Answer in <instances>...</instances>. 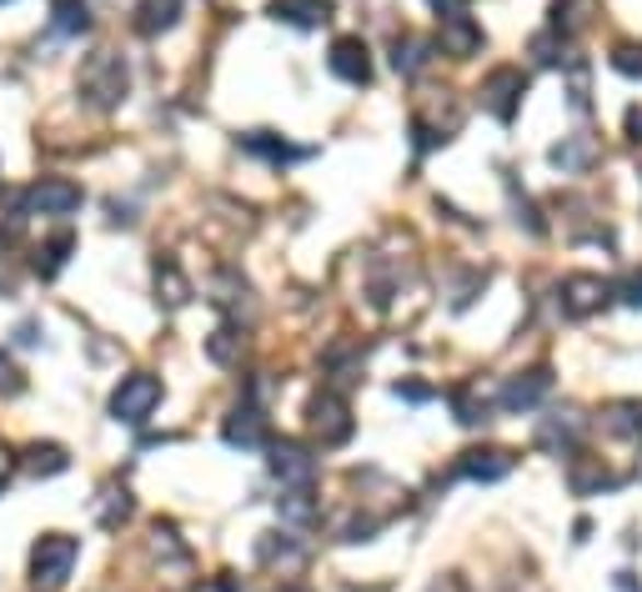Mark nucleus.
<instances>
[{
  "label": "nucleus",
  "instance_id": "1",
  "mask_svg": "<svg viewBox=\"0 0 642 592\" xmlns=\"http://www.w3.org/2000/svg\"><path fill=\"white\" fill-rule=\"evenodd\" d=\"M126 91H131V71H126V60L116 50H95L81 66V95L95 111H116L126 101Z\"/></svg>",
  "mask_w": 642,
  "mask_h": 592
},
{
  "label": "nucleus",
  "instance_id": "2",
  "mask_svg": "<svg viewBox=\"0 0 642 592\" xmlns=\"http://www.w3.org/2000/svg\"><path fill=\"white\" fill-rule=\"evenodd\" d=\"M76 562H81V543H76L71 533H46L31 547V582H36L41 592H56L71 582Z\"/></svg>",
  "mask_w": 642,
  "mask_h": 592
},
{
  "label": "nucleus",
  "instance_id": "3",
  "mask_svg": "<svg viewBox=\"0 0 642 592\" xmlns=\"http://www.w3.org/2000/svg\"><path fill=\"white\" fill-rule=\"evenodd\" d=\"M156 407H161V377H151V372H131V377H121V387L111 391V417L116 422L141 426Z\"/></svg>",
  "mask_w": 642,
  "mask_h": 592
},
{
  "label": "nucleus",
  "instance_id": "4",
  "mask_svg": "<svg viewBox=\"0 0 642 592\" xmlns=\"http://www.w3.org/2000/svg\"><path fill=\"white\" fill-rule=\"evenodd\" d=\"M85 202V191L76 186V181H66V177H41V181H31V186H25V196L15 206H21V212H31V216H71L76 206Z\"/></svg>",
  "mask_w": 642,
  "mask_h": 592
},
{
  "label": "nucleus",
  "instance_id": "5",
  "mask_svg": "<svg viewBox=\"0 0 642 592\" xmlns=\"http://www.w3.org/2000/svg\"><path fill=\"white\" fill-rule=\"evenodd\" d=\"M607 296H612V286H607L603 276H593V272H572V276H562V286H558V301H562V311H568L572 321L603 311Z\"/></svg>",
  "mask_w": 642,
  "mask_h": 592
},
{
  "label": "nucleus",
  "instance_id": "6",
  "mask_svg": "<svg viewBox=\"0 0 642 592\" xmlns=\"http://www.w3.org/2000/svg\"><path fill=\"white\" fill-rule=\"evenodd\" d=\"M477 95H482V106H488L497 121H512L517 106H523V95H527V76L517 71V66H497V71L482 81Z\"/></svg>",
  "mask_w": 642,
  "mask_h": 592
},
{
  "label": "nucleus",
  "instance_id": "7",
  "mask_svg": "<svg viewBox=\"0 0 642 592\" xmlns=\"http://www.w3.org/2000/svg\"><path fill=\"white\" fill-rule=\"evenodd\" d=\"M352 407L336 397V391H321L317 402H311V432H317L321 447H342L346 437H352Z\"/></svg>",
  "mask_w": 642,
  "mask_h": 592
},
{
  "label": "nucleus",
  "instance_id": "8",
  "mask_svg": "<svg viewBox=\"0 0 642 592\" xmlns=\"http://www.w3.org/2000/svg\"><path fill=\"white\" fill-rule=\"evenodd\" d=\"M326 66H332V76H342L346 86H367L371 81V50L362 36H342L332 41V56H326Z\"/></svg>",
  "mask_w": 642,
  "mask_h": 592
},
{
  "label": "nucleus",
  "instance_id": "9",
  "mask_svg": "<svg viewBox=\"0 0 642 592\" xmlns=\"http://www.w3.org/2000/svg\"><path fill=\"white\" fill-rule=\"evenodd\" d=\"M272 477L282 487H311V477H317V457H311L301 442H276L272 447Z\"/></svg>",
  "mask_w": 642,
  "mask_h": 592
},
{
  "label": "nucleus",
  "instance_id": "10",
  "mask_svg": "<svg viewBox=\"0 0 642 592\" xmlns=\"http://www.w3.org/2000/svg\"><path fill=\"white\" fill-rule=\"evenodd\" d=\"M548 391H552V372L548 367H532V372H517V377L502 387L497 402L507 407V412H532V407L542 402Z\"/></svg>",
  "mask_w": 642,
  "mask_h": 592
},
{
  "label": "nucleus",
  "instance_id": "11",
  "mask_svg": "<svg viewBox=\"0 0 642 592\" xmlns=\"http://www.w3.org/2000/svg\"><path fill=\"white\" fill-rule=\"evenodd\" d=\"M568 487L577 492V498H593V492H603V487H618V477L607 473L603 463H593L587 452H572V467H568Z\"/></svg>",
  "mask_w": 642,
  "mask_h": 592
},
{
  "label": "nucleus",
  "instance_id": "12",
  "mask_svg": "<svg viewBox=\"0 0 642 592\" xmlns=\"http://www.w3.org/2000/svg\"><path fill=\"white\" fill-rule=\"evenodd\" d=\"M512 467H517V457L502 447H488V452H467L462 463H457V473L462 477H477V482H497V477H507Z\"/></svg>",
  "mask_w": 642,
  "mask_h": 592
},
{
  "label": "nucleus",
  "instance_id": "13",
  "mask_svg": "<svg viewBox=\"0 0 642 592\" xmlns=\"http://www.w3.org/2000/svg\"><path fill=\"white\" fill-rule=\"evenodd\" d=\"M272 15L286 25H297V31H317V25L332 15V0H276Z\"/></svg>",
  "mask_w": 642,
  "mask_h": 592
},
{
  "label": "nucleus",
  "instance_id": "14",
  "mask_svg": "<svg viewBox=\"0 0 642 592\" xmlns=\"http://www.w3.org/2000/svg\"><path fill=\"white\" fill-rule=\"evenodd\" d=\"M442 46L452 50L457 60H467L472 50H482V25L472 15H452V21H442Z\"/></svg>",
  "mask_w": 642,
  "mask_h": 592
},
{
  "label": "nucleus",
  "instance_id": "15",
  "mask_svg": "<svg viewBox=\"0 0 642 592\" xmlns=\"http://www.w3.org/2000/svg\"><path fill=\"white\" fill-rule=\"evenodd\" d=\"M583 437V412L577 407H568V412H552V422L537 432V442L552 452H572V442Z\"/></svg>",
  "mask_w": 642,
  "mask_h": 592
},
{
  "label": "nucleus",
  "instance_id": "16",
  "mask_svg": "<svg viewBox=\"0 0 642 592\" xmlns=\"http://www.w3.org/2000/svg\"><path fill=\"white\" fill-rule=\"evenodd\" d=\"M21 467L31 477H56V473H66V467H71V457H66V447H60V442H31V447H25V457H21Z\"/></svg>",
  "mask_w": 642,
  "mask_h": 592
},
{
  "label": "nucleus",
  "instance_id": "17",
  "mask_svg": "<svg viewBox=\"0 0 642 592\" xmlns=\"http://www.w3.org/2000/svg\"><path fill=\"white\" fill-rule=\"evenodd\" d=\"M227 442L231 447H262L266 442V426H262V412L256 407H237L227 422Z\"/></svg>",
  "mask_w": 642,
  "mask_h": 592
},
{
  "label": "nucleus",
  "instance_id": "18",
  "mask_svg": "<svg viewBox=\"0 0 642 592\" xmlns=\"http://www.w3.org/2000/svg\"><path fill=\"white\" fill-rule=\"evenodd\" d=\"M71 251H76V237L71 231H56V237L50 241H41L36 247V276H60V266H66V261H71Z\"/></svg>",
  "mask_w": 642,
  "mask_h": 592
},
{
  "label": "nucleus",
  "instance_id": "19",
  "mask_svg": "<svg viewBox=\"0 0 642 592\" xmlns=\"http://www.w3.org/2000/svg\"><path fill=\"white\" fill-rule=\"evenodd\" d=\"M597 161V141L593 136H568L562 146H552V167L558 171H583Z\"/></svg>",
  "mask_w": 642,
  "mask_h": 592
},
{
  "label": "nucleus",
  "instance_id": "20",
  "mask_svg": "<svg viewBox=\"0 0 642 592\" xmlns=\"http://www.w3.org/2000/svg\"><path fill=\"white\" fill-rule=\"evenodd\" d=\"M427 60H432V41H422V36H397L392 41V66L402 76H416Z\"/></svg>",
  "mask_w": 642,
  "mask_h": 592
},
{
  "label": "nucleus",
  "instance_id": "21",
  "mask_svg": "<svg viewBox=\"0 0 642 592\" xmlns=\"http://www.w3.org/2000/svg\"><path fill=\"white\" fill-rule=\"evenodd\" d=\"M241 146H247V151H256V156H266V161H301V146H286L282 136H272V130H247V136H241Z\"/></svg>",
  "mask_w": 642,
  "mask_h": 592
},
{
  "label": "nucleus",
  "instance_id": "22",
  "mask_svg": "<svg viewBox=\"0 0 642 592\" xmlns=\"http://www.w3.org/2000/svg\"><path fill=\"white\" fill-rule=\"evenodd\" d=\"M603 426L618 432V437H642V402H607Z\"/></svg>",
  "mask_w": 642,
  "mask_h": 592
},
{
  "label": "nucleus",
  "instance_id": "23",
  "mask_svg": "<svg viewBox=\"0 0 642 592\" xmlns=\"http://www.w3.org/2000/svg\"><path fill=\"white\" fill-rule=\"evenodd\" d=\"M156 292H161V301H167V307H186L191 286H186V276L176 272V261H171V257L156 261Z\"/></svg>",
  "mask_w": 642,
  "mask_h": 592
},
{
  "label": "nucleus",
  "instance_id": "24",
  "mask_svg": "<svg viewBox=\"0 0 642 592\" xmlns=\"http://www.w3.org/2000/svg\"><path fill=\"white\" fill-rule=\"evenodd\" d=\"M181 15V0H141V11H136V25H141L146 36H156V31H171Z\"/></svg>",
  "mask_w": 642,
  "mask_h": 592
},
{
  "label": "nucleus",
  "instance_id": "25",
  "mask_svg": "<svg viewBox=\"0 0 642 592\" xmlns=\"http://www.w3.org/2000/svg\"><path fill=\"white\" fill-rule=\"evenodd\" d=\"M50 15H56L60 36H81V31H91V5H85V0H50Z\"/></svg>",
  "mask_w": 642,
  "mask_h": 592
},
{
  "label": "nucleus",
  "instance_id": "26",
  "mask_svg": "<svg viewBox=\"0 0 642 592\" xmlns=\"http://www.w3.org/2000/svg\"><path fill=\"white\" fill-rule=\"evenodd\" d=\"M597 0H558V15H552V31H562V36H572V31H583L587 21H593Z\"/></svg>",
  "mask_w": 642,
  "mask_h": 592
},
{
  "label": "nucleus",
  "instance_id": "27",
  "mask_svg": "<svg viewBox=\"0 0 642 592\" xmlns=\"http://www.w3.org/2000/svg\"><path fill=\"white\" fill-rule=\"evenodd\" d=\"M206 352H211V362H221V367H237L241 352H247V337H241L237 327H221V332L206 342Z\"/></svg>",
  "mask_w": 642,
  "mask_h": 592
},
{
  "label": "nucleus",
  "instance_id": "28",
  "mask_svg": "<svg viewBox=\"0 0 642 592\" xmlns=\"http://www.w3.org/2000/svg\"><path fill=\"white\" fill-rule=\"evenodd\" d=\"M101 492H106V508H101V527H121V522L131 517V492H126V487L121 482H106L101 487Z\"/></svg>",
  "mask_w": 642,
  "mask_h": 592
},
{
  "label": "nucleus",
  "instance_id": "29",
  "mask_svg": "<svg viewBox=\"0 0 642 592\" xmlns=\"http://www.w3.org/2000/svg\"><path fill=\"white\" fill-rule=\"evenodd\" d=\"M452 412H457V422H462V426H482V422H488V402H477L472 387H457L452 391Z\"/></svg>",
  "mask_w": 642,
  "mask_h": 592
},
{
  "label": "nucleus",
  "instance_id": "30",
  "mask_svg": "<svg viewBox=\"0 0 642 592\" xmlns=\"http://www.w3.org/2000/svg\"><path fill=\"white\" fill-rule=\"evenodd\" d=\"M612 71L642 81V46H638V41H622V46H612Z\"/></svg>",
  "mask_w": 642,
  "mask_h": 592
},
{
  "label": "nucleus",
  "instance_id": "31",
  "mask_svg": "<svg viewBox=\"0 0 642 592\" xmlns=\"http://www.w3.org/2000/svg\"><path fill=\"white\" fill-rule=\"evenodd\" d=\"M256 557H262V562H301V547L297 543H276V533H266L262 543H256Z\"/></svg>",
  "mask_w": 642,
  "mask_h": 592
},
{
  "label": "nucleus",
  "instance_id": "32",
  "mask_svg": "<svg viewBox=\"0 0 642 592\" xmlns=\"http://www.w3.org/2000/svg\"><path fill=\"white\" fill-rule=\"evenodd\" d=\"M282 512H286L291 522H307L311 512H317V508H311V492H307V487H291V492L282 498Z\"/></svg>",
  "mask_w": 642,
  "mask_h": 592
},
{
  "label": "nucleus",
  "instance_id": "33",
  "mask_svg": "<svg viewBox=\"0 0 642 592\" xmlns=\"http://www.w3.org/2000/svg\"><path fill=\"white\" fill-rule=\"evenodd\" d=\"M25 382H21V372H15V362L11 356H0V397H15Z\"/></svg>",
  "mask_w": 642,
  "mask_h": 592
},
{
  "label": "nucleus",
  "instance_id": "34",
  "mask_svg": "<svg viewBox=\"0 0 642 592\" xmlns=\"http://www.w3.org/2000/svg\"><path fill=\"white\" fill-rule=\"evenodd\" d=\"M0 292L5 296L15 292V257H11V247H5V237H0Z\"/></svg>",
  "mask_w": 642,
  "mask_h": 592
},
{
  "label": "nucleus",
  "instance_id": "35",
  "mask_svg": "<svg viewBox=\"0 0 642 592\" xmlns=\"http://www.w3.org/2000/svg\"><path fill=\"white\" fill-rule=\"evenodd\" d=\"M618 296H622V301H628V307H642V272H632L628 282L618 286Z\"/></svg>",
  "mask_w": 642,
  "mask_h": 592
},
{
  "label": "nucleus",
  "instance_id": "36",
  "mask_svg": "<svg viewBox=\"0 0 642 592\" xmlns=\"http://www.w3.org/2000/svg\"><path fill=\"white\" fill-rule=\"evenodd\" d=\"M467 5H472V0H432V11H437V21H452V15H467Z\"/></svg>",
  "mask_w": 642,
  "mask_h": 592
},
{
  "label": "nucleus",
  "instance_id": "37",
  "mask_svg": "<svg viewBox=\"0 0 642 592\" xmlns=\"http://www.w3.org/2000/svg\"><path fill=\"white\" fill-rule=\"evenodd\" d=\"M628 136H632V141H642V106L628 111Z\"/></svg>",
  "mask_w": 642,
  "mask_h": 592
},
{
  "label": "nucleus",
  "instance_id": "38",
  "mask_svg": "<svg viewBox=\"0 0 642 592\" xmlns=\"http://www.w3.org/2000/svg\"><path fill=\"white\" fill-rule=\"evenodd\" d=\"M612 588H618V592H642L638 582H632V572H618V578H612Z\"/></svg>",
  "mask_w": 642,
  "mask_h": 592
},
{
  "label": "nucleus",
  "instance_id": "39",
  "mask_svg": "<svg viewBox=\"0 0 642 592\" xmlns=\"http://www.w3.org/2000/svg\"><path fill=\"white\" fill-rule=\"evenodd\" d=\"M11 463H15V457H11V452H5V442H0V482H5V473H11Z\"/></svg>",
  "mask_w": 642,
  "mask_h": 592
},
{
  "label": "nucleus",
  "instance_id": "40",
  "mask_svg": "<svg viewBox=\"0 0 642 592\" xmlns=\"http://www.w3.org/2000/svg\"><path fill=\"white\" fill-rule=\"evenodd\" d=\"M282 592H307V588H282Z\"/></svg>",
  "mask_w": 642,
  "mask_h": 592
},
{
  "label": "nucleus",
  "instance_id": "41",
  "mask_svg": "<svg viewBox=\"0 0 642 592\" xmlns=\"http://www.w3.org/2000/svg\"><path fill=\"white\" fill-rule=\"evenodd\" d=\"M0 5H5V0H0Z\"/></svg>",
  "mask_w": 642,
  "mask_h": 592
}]
</instances>
